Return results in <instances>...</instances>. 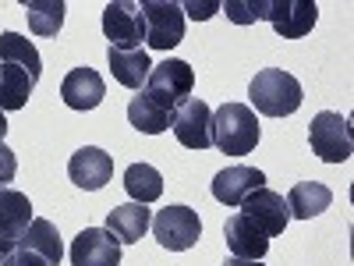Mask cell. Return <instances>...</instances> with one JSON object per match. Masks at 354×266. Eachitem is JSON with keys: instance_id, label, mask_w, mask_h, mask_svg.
<instances>
[{"instance_id": "obj_20", "label": "cell", "mask_w": 354, "mask_h": 266, "mask_svg": "<svg viewBox=\"0 0 354 266\" xmlns=\"http://www.w3.org/2000/svg\"><path fill=\"white\" fill-rule=\"evenodd\" d=\"M18 245L43 256L46 266H61V259H64V242H61V234H57L53 220H46V217H32V224H28V231L21 234Z\"/></svg>"}, {"instance_id": "obj_26", "label": "cell", "mask_w": 354, "mask_h": 266, "mask_svg": "<svg viewBox=\"0 0 354 266\" xmlns=\"http://www.w3.org/2000/svg\"><path fill=\"white\" fill-rule=\"evenodd\" d=\"M220 11H227L234 25H252L266 18V0H227V4H220Z\"/></svg>"}, {"instance_id": "obj_11", "label": "cell", "mask_w": 354, "mask_h": 266, "mask_svg": "<svg viewBox=\"0 0 354 266\" xmlns=\"http://www.w3.org/2000/svg\"><path fill=\"white\" fill-rule=\"evenodd\" d=\"M28 224H32V202H28V195L11 185L0 188V256L18 249Z\"/></svg>"}, {"instance_id": "obj_16", "label": "cell", "mask_w": 354, "mask_h": 266, "mask_svg": "<svg viewBox=\"0 0 354 266\" xmlns=\"http://www.w3.org/2000/svg\"><path fill=\"white\" fill-rule=\"evenodd\" d=\"M223 242H227L230 256H238V259H266V252H270V238H266L245 213L227 217Z\"/></svg>"}, {"instance_id": "obj_4", "label": "cell", "mask_w": 354, "mask_h": 266, "mask_svg": "<svg viewBox=\"0 0 354 266\" xmlns=\"http://www.w3.org/2000/svg\"><path fill=\"white\" fill-rule=\"evenodd\" d=\"M308 142H312V153L319 160H326V163H344V160H351V150H354L351 125L337 110H322V114L312 117Z\"/></svg>"}, {"instance_id": "obj_2", "label": "cell", "mask_w": 354, "mask_h": 266, "mask_svg": "<svg viewBox=\"0 0 354 266\" xmlns=\"http://www.w3.org/2000/svg\"><path fill=\"white\" fill-rule=\"evenodd\" d=\"M262 139L259 117L248 103H223L213 110V145L227 157H248Z\"/></svg>"}, {"instance_id": "obj_10", "label": "cell", "mask_w": 354, "mask_h": 266, "mask_svg": "<svg viewBox=\"0 0 354 266\" xmlns=\"http://www.w3.org/2000/svg\"><path fill=\"white\" fill-rule=\"evenodd\" d=\"M241 213L266 234V238H277V234L287 231L290 224V210H287V199L273 188H255L245 202H241Z\"/></svg>"}, {"instance_id": "obj_17", "label": "cell", "mask_w": 354, "mask_h": 266, "mask_svg": "<svg viewBox=\"0 0 354 266\" xmlns=\"http://www.w3.org/2000/svg\"><path fill=\"white\" fill-rule=\"evenodd\" d=\"M153 224V210L142 202H124V206H113L106 213V231L113 234L121 245H135L145 238V231Z\"/></svg>"}, {"instance_id": "obj_9", "label": "cell", "mask_w": 354, "mask_h": 266, "mask_svg": "<svg viewBox=\"0 0 354 266\" xmlns=\"http://www.w3.org/2000/svg\"><path fill=\"white\" fill-rule=\"evenodd\" d=\"M315 18H319L315 0H266V21H270L277 28V36H283V39L308 36Z\"/></svg>"}, {"instance_id": "obj_5", "label": "cell", "mask_w": 354, "mask_h": 266, "mask_svg": "<svg viewBox=\"0 0 354 266\" xmlns=\"http://www.w3.org/2000/svg\"><path fill=\"white\" fill-rule=\"evenodd\" d=\"M153 238L170 249V252H185L192 245H198L202 238V220H198V210L192 206H167L153 217Z\"/></svg>"}, {"instance_id": "obj_1", "label": "cell", "mask_w": 354, "mask_h": 266, "mask_svg": "<svg viewBox=\"0 0 354 266\" xmlns=\"http://www.w3.org/2000/svg\"><path fill=\"white\" fill-rule=\"evenodd\" d=\"M248 100H252V110H259L262 117H290L301 107L305 93H301V82L290 71L262 68L248 85Z\"/></svg>"}, {"instance_id": "obj_31", "label": "cell", "mask_w": 354, "mask_h": 266, "mask_svg": "<svg viewBox=\"0 0 354 266\" xmlns=\"http://www.w3.org/2000/svg\"><path fill=\"white\" fill-rule=\"evenodd\" d=\"M4 135H8V117H4V110H0V142H4Z\"/></svg>"}, {"instance_id": "obj_14", "label": "cell", "mask_w": 354, "mask_h": 266, "mask_svg": "<svg viewBox=\"0 0 354 266\" xmlns=\"http://www.w3.org/2000/svg\"><path fill=\"white\" fill-rule=\"evenodd\" d=\"M103 96H106L103 75H100L96 68H88V64L68 71L64 82H61V100H64L71 110H96V107L103 103Z\"/></svg>"}, {"instance_id": "obj_30", "label": "cell", "mask_w": 354, "mask_h": 266, "mask_svg": "<svg viewBox=\"0 0 354 266\" xmlns=\"http://www.w3.org/2000/svg\"><path fill=\"white\" fill-rule=\"evenodd\" d=\"M223 266H262V259H238V256H227Z\"/></svg>"}, {"instance_id": "obj_28", "label": "cell", "mask_w": 354, "mask_h": 266, "mask_svg": "<svg viewBox=\"0 0 354 266\" xmlns=\"http://www.w3.org/2000/svg\"><path fill=\"white\" fill-rule=\"evenodd\" d=\"M181 11H185V18H213L216 11H220V4H216V0H202V4H198V0H188V4H181Z\"/></svg>"}, {"instance_id": "obj_15", "label": "cell", "mask_w": 354, "mask_h": 266, "mask_svg": "<svg viewBox=\"0 0 354 266\" xmlns=\"http://www.w3.org/2000/svg\"><path fill=\"white\" fill-rule=\"evenodd\" d=\"M255 188H266V174L259 167H227L213 177V199L223 202V206H241Z\"/></svg>"}, {"instance_id": "obj_25", "label": "cell", "mask_w": 354, "mask_h": 266, "mask_svg": "<svg viewBox=\"0 0 354 266\" xmlns=\"http://www.w3.org/2000/svg\"><path fill=\"white\" fill-rule=\"evenodd\" d=\"M25 18H28V28L36 36H57L64 25V11L68 4L64 0H25Z\"/></svg>"}, {"instance_id": "obj_7", "label": "cell", "mask_w": 354, "mask_h": 266, "mask_svg": "<svg viewBox=\"0 0 354 266\" xmlns=\"http://www.w3.org/2000/svg\"><path fill=\"white\" fill-rule=\"evenodd\" d=\"M170 128L177 135V142L185 145V150H209L213 145V110L205 100L198 96H188L181 107L170 114Z\"/></svg>"}, {"instance_id": "obj_3", "label": "cell", "mask_w": 354, "mask_h": 266, "mask_svg": "<svg viewBox=\"0 0 354 266\" xmlns=\"http://www.w3.org/2000/svg\"><path fill=\"white\" fill-rule=\"evenodd\" d=\"M195 89V71L181 57H167L163 64H153L149 78H145V93H149L160 107H167L170 114L181 107Z\"/></svg>"}, {"instance_id": "obj_22", "label": "cell", "mask_w": 354, "mask_h": 266, "mask_svg": "<svg viewBox=\"0 0 354 266\" xmlns=\"http://www.w3.org/2000/svg\"><path fill=\"white\" fill-rule=\"evenodd\" d=\"M36 89V78L18 64H0V110H21Z\"/></svg>"}, {"instance_id": "obj_12", "label": "cell", "mask_w": 354, "mask_h": 266, "mask_svg": "<svg viewBox=\"0 0 354 266\" xmlns=\"http://www.w3.org/2000/svg\"><path fill=\"white\" fill-rule=\"evenodd\" d=\"M71 266H121V242L106 227H85L71 242Z\"/></svg>"}, {"instance_id": "obj_8", "label": "cell", "mask_w": 354, "mask_h": 266, "mask_svg": "<svg viewBox=\"0 0 354 266\" xmlns=\"http://www.w3.org/2000/svg\"><path fill=\"white\" fill-rule=\"evenodd\" d=\"M103 36L110 39L113 50H142L145 39V21H142V4L135 0H113L103 8Z\"/></svg>"}, {"instance_id": "obj_29", "label": "cell", "mask_w": 354, "mask_h": 266, "mask_svg": "<svg viewBox=\"0 0 354 266\" xmlns=\"http://www.w3.org/2000/svg\"><path fill=\"white\" fill-rule=\"evenodd\" d=\"M4 266H46V259L18 245V249H11V252L4 256Z\"/></svg>"}, {"instance_id": "obj_13", "label": "cell", "mask_w": 354, "mask_h": 266, "mask_svg": "<svg viewBox=\"0 0 354 266\" xmlns=\"http://www.w3.org/2000/svg\"><path fill=\"white\" fill-rule=\"evenodd\" d=\"M68 177L85 192H100L113 177V157L100 150V145H82L68 160Z\"/></svg>"}, {"instance_id": "obj_27", "label": "cell", "mask_w": 354, "mask_h": 266, "mask_svg": "<svg viewBox=\"0 0 354 266\" xmlns=\"http://www.w3.org/2000/svg\"><path fill=\"white\" fill-rule=\"evenodd\" d=\"M15 174H18V157H15L11 145L0 142V188H8L15 181Z\"/></svg>"}, {"instance_id": "obj_19", "label": "cell", "mask_w": 354, "mask_h": 266, "mask_svg": "<svg viewBox=\"0 0 354 266\" xmlns=\"http://www.w3.org/2000/svg\"><path fill=\"white\" fill-rule=\"evenodd\" d=\"M330 206H333V192L322 181H298L287 192V210L298 220H312L319 213H326Z\"/></svg>"}, {"instance_id": "obj_18", "label": "cell", "mask_w": 354, "mask_h": 266, "mask_svg": "<svg viewBox=\"0 0 354 266\" xmlns=\"http://www.w3.org/2000/svg\"><path fill=\"white\" fill-rule=\"evenodd\" d=\"M106 61H110V75L113 82H121L124 89H135V93H142L145 78H149L153 71V61L145 50H106Z\"/></svg>"}, {"instance_id": "obj_32", "label": "cell", "mask_w": 354, "mask_h": 266, "mask_svg": "<svg viewBox=\"0 0 354 266\" xmlns=\"http://www.w3.org/2000/svg\"><path fill=\"white\" fill-rule=\"evenodd\" d=\"M0 266H4V256H0Z\"/></svg>"}, {"instance_id": "obj_24", "label": "cell", "mask_w": 354, "mask_h": 266, "mask_svg": "<svg viewBox=\"0 0 354 266\" xmlns=\"http://www.w3.org/2000/svg\"><path fill=\"white\" fill-rule=\"evenodd\" d=\"M124 188H128L131 202L149 206V202H156L163 195V174L153 163H131L124 170Z\"/></svg>"}, {"instance_id": "obj_23", "label": "cell", "mask_w": 354, "mask_h": 266, "mask_svg": "<svg viewBox=\"0 0 354 266\" xmlns=\"http://www.w3.org/2000/svg\"><path fill=\"white\" fill-rule=\"evenodd\" d=\"M0 64H18V68H25L28 75H32L36 82L43 75L39 50L32 46V39H25L18 33H0Z\"/></svg>"}, {"instance_id": "obj_6", "label": "cell", "mask_w": 354, "mask_h": 266, "mask_svg": "<svg viewBox=\"0 0 354 266\" xmlns=\"http://www.w3.org/2000/svg\"><path fill=\"white\" fill-rule=\"evenodd\" d=\"M142 21H145V43L153 50H174L185 39V11L174 0H145Z\"/></svg>"}, {"instance_id": "obj_21", "label": "cell", "mask_w": 354, "mask_h": 266, "mask_svg": "<svg viewBox=\"0 0 354 266\" xmlns=\"http://www.w3.org/2000/svg\"><path fill=\"white\" fill-rule=\"evenodd\" d=\"M128 121H131V128H138L142 135H163V132L170 128V110L160 107V103L142 89V93L131 96V103H128Z\"/></svg>"}]
</instances>
